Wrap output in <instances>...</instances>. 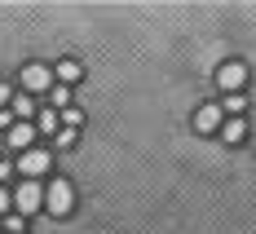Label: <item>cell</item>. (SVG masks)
Segmentation results:
<instances>
[{
  "label": "cell",
  "mask_w": 256,
  "mask_h": 234,
  "mask_svg": "<svg viewBox=\"0 0 256 234\" xmlns=\"http://www.w3.org/2000/svg\"><path fill=\"white\" fill-rule=\"evenodd\" d=\"M44 212L49 216H71L76 212V186L66 182V177H53L44 186Z\"/></svg>",
  "instance_id": "cell-1"
},
{
  "label": "cell",
  "mask_w": 256,
  "mask_h": 234,
  "mask_svg": "<svg viewBox=\"0 0 256 234\" xmlns=\"http://www.w3.org/2000/svg\"><path fill=\"white\" fill-rule=\"evenodd\" d=\"M49 168H53V155L44 150V146H31V150H22V155H18V172H22V182L44 177Z\"/></svg>",
  "instance_id": "cell-2"
},
{
  "label": "cell",
  "mask_w": 256,
  "mask_h": 234,
  "mask_svg": "<svg viewBox=\"0 0 256 234\" xmlns=\"http://www.w3.org/2000/svg\"><path fill=\"white\" fill-rule=\"evenodd\" d=\"M14 208H18V216H36V212L44 208V186L40 182H22L14 190Z\"/></svg>",
  "instance_id": "cell-3"
},
{
  "label": "cell",
  "mask_w": 256,
  "mask_h": 234,
  "mask_svg": "<svg viewBox=\"0 0 256 234\" xmlns=\"http://www.w3.org/2000/svg\"><path fill=\"white\" fill-rule=\"evenodd\" d=\"M18 80L26 93H53V66H44V62H26Z\"/></svg>",
  "instance_id": "cell-4"
},
{
  "label": "cell",
  "mask_w": 256,
  "mask_h": 234,
  "mask_svg": "<svg viewBox=\"0 0 256 234\" xmlns=\"http://www.w3.org/2000/svg\"><path fill=\"white\" fill-rule=\"evenodd\" d=\"M248 62H226L221 71H216V84H221V93H243L248 88Z\"/></svg>",
  "instance_id": "cell-5"
},
{
  "label": "cell",
  "mask_w": 256,
  "mask_h": 234,
  "mask_svg": "<svg viewBox=\"0 0 256 234\" xmlns=\"http://www.w3.org/2000/svg\"><path fill=\"white\" fill-rule=\"evenodd\" d=\"M194 128L199 132H216L221 137V128H226V106H216V102H208L194 110Z\"/></svg>",
  "instance_id": "cell-6"
},
{
  "label": "cell",
  "mask_w": 256,
  "mask_h": 234,
  "mask_svg": "<svg viewBox=\"0 0 256 234\" xmlns=\"http://www.w3.org/2000/svg\"><path fill=\"white\" fill-rule=\"evenodd\" d=\"M36 124H14V128L4 132V137H9V146H14V150H31V146H36Z\"/></svg>",
  "instance_id": "cell-7"
},
{
  "label": "cell",
  "mask_w": 256,
  "mask_h": 234,
  "mask_svg": "<svg viewBox=\"0 0 256 234\" xmlns=\"http://www.w3.org/2000/svg\"><path fill=\"white\" fill-rule=\"evenodd\" d=\"M53 80H58L62 88H71V84H80V80H84V66L66 58V62H58V66H53Z\"/></svg>",
  "instance_id": "cell-8"
},
{
  "label": "cell",
  "mask_w": 256,
  "mask_h": 234,
  "mask_svg": "<svg viewBox=\"0 0 256 234\" xmlns=\"http://www.w3.org/2000/svg\"><path fill=\"white\" fill-rule=\"evenodd\" d=\"M248 137V120H226V128H221V142L226 146H238Z\"/></svg>",
  "instance_id": "cell-9"
},
{
  "label": "cell",
  "mask_w": 256,
  "mask_h": 234,
  "mask_svg": "<svg viewBox=\"0 0 256 234\" xmlns=\"http://www.w3.org/2000/svg\"><path fill=\"white\" fill-rule=\"evenodd\" d=\"M36 128L40 132H53V137H58V132H62V115H58V110H40V115H36Z\"/></svg>",
  "instance_id": "cell-10"
},
{
  "label": "cell",
  "mask_w": 256,
  "mask_h": 234,
  "mask_svg": "<svg viewBox=\"0 0 256 234\" xmlns=\"http://www.w3.org/2000/svg\"><path fill=\"white\" fill-rule=\"evenodd\" d=\"M58 115H62V128L80 132V124H84V110H80V106H66V110H58Z\"/></svg>",
  "instance_id": "cell-11"
},
{
  "label": "cell",
  "mask_w": 256,
  "mask_h": 234,
  "mask_svg": "<svg viewBox=\"0 0 256 234\" xmlns=\"http://www.w3.org/2000/svg\"><path fill=\"white\" fill-rule=\"evenodd\" d=\"M226 110H230V120H243V110H248V98H243V93H230V98H226Z\"/></svg>",
  "instance_id": "cell-12"
},
{
  "label": "cell",
  "mask_w": 256,
  "mask_h": 234,
  "mask_svg": "<svg viewBox=\"0 0 256 234\" xmlns=\"http://www.w3.org/2000/svg\"><path fill=\"white\" fill-rule=\"evenodd\" d=\"M76 142H80V132H76V128H62L58 137H53V146H58V150H71Z\"/></svg>",
  "instance_id": "cell-13"
},
{
  "label": "cell",
  "mask_w": 256,
  "mask_h": 234,
  "mask_svg": "<svg viewBox=\"0 0 256 234\" xmlns=\"http://www.w3.org/2000/svg\"><path fill=\"white\" fill-rule=\"evenodd\" d=\"M49 102H53V110H66V102H71V88H53Z\"/></svg>",
  "instance_id": "cell-14"
},
{
  "label": "cell",
  "mask_w": 256,
  "mask_h": 234,
  "mask_svg": "<svg viewBox=\"0 0 256 234\" xmlns=\"http://www.w3.org/2000/svg\"><path fill=\"white\" fill-rule=\"evenodd\" d=\"M14 194H9V190H4V186H0V221H4V216H14Z\"/></svg>",
  "instance_id": "cell-15"
},
{
  "label": "cell",
  "mask_w": 256,
  "mask_h": 234,
  "mask_svg": "<svg viewBox=\"0 0 256 234\" xmlns=\"http://www.w3.org/2000/svg\"><path fill=\"white\" fill-rule=\"evenodd\" d=\"M14 98H18V93H14V84H0V110H9Z\"/></svg>",
  "instance_id": "cell-16"
},
{
  "label": "cell",
  "mask_w": 256,
  "mask_h": 234,
  "mask_svg": "<svg viewBox=\"0 0 256 234\" xmlns=\"http://www.w3.org/2000/svg\"><path fill=\"white\" fill-rule=\"evenodd\" d=\"M4 234H22V216H18V212L4 216Z\"/></svg>",
  "instance_id": "cell-17"
},
{
  "label": "cell",
  "mask_w": 256,
  "mask_h": 234,
  "mask_svg": "<svg viewBox=\"0 0 256 234\" xmlns=\"http://www.w3.org/2000/svg\"><path fill=\"white\" fill-rule=\"evenodd\" d=\"M9 172H18V164H4V159H0V182H4Z\"/></svg>",
  "instance_id": "cell-18"
},
{
  "label": "cell",
  "mask_w": 256,
  "mask_h": 234,
  "mask_svg": "<svg viewBox=\"0 0 256 234\" xmlns=\"http://www.w3.org/2000/svg\"><path fill=\"white\" fill-rule=\"evenodd\" d=\"M0 230H4V221H0Z\"/></svg>",
  "instance_id": "cell-19"
}]
</instances>
